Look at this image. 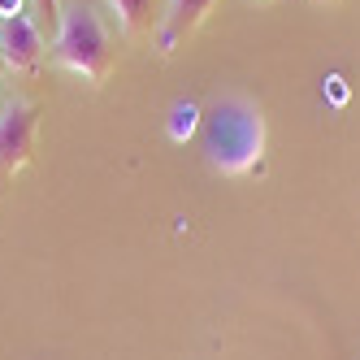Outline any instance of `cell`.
Returning a JSON list of instances; mask_svg holds the SVG:
<instances>
[{"label":"cell","mask_w":360,"mask_h":360,"mask_svg":"<svg viewBox=\"0 0 360 360\" xmlns=\"http://www.w3.org/2000/svg\"><path fill=\"white\" fill-rule=\"evenodd\" d=\"M53 61L70 74H79L83 83L100 87L117 65V35L109 31V22L100 18L87 0H74L61 9L57 39H53Z\"/></svg>","instance_id":"cell-2"},{"label":"cell","mask_w":360,"mask_h":360,"mask_svg":"<svg viewBox=\"0 0 360 360\" xmlns=\"http://www.w3.org/2000/svg\"><path fill=\"white\" fill-rule=\"evenodd\" d=\"M0 74H9V65H5V57H0Z\"/></svg>","instance_id":"cell-11"},{"label":"cell","mask_w":360,"mask_h":360,"mask_svg":"<svg viewBox=\"0 0 360 360\" xmlns=\"http://www.w3.org/2000/svg\"><path fill=\"white\" fill-rule=\"evenodd\" d=\"M35 5H39V13H44V18L61 22V0H35Z\"/></svg>","instance_id":"cell-9"},{"label":"cell","mask_w":360,"mask_h":360,"mask_svg":"<svg viewBox=\"0 0 360 360\" xmlns=\"http://www.w3.org/2000/svg\"><path fill=\"white\" fill-rule=\"evenodd\" d=\"M126 39H143L157 22V0H105Z\"/></svg>","instance_id":"cell-6"},{"label":"cell","mask_w":360,"mask_h":360,"mask_svg":"<svg viewBox=\"0 0 360 360\" xmlns=\"http://www.w3.org/2000/svg\"><path fill=\"white\" fill-rule=\"evenodd\" d=\"M0 57H5L9 74H31L39 70L44 61V35L39 27L27 18V13H18V18H0Z\"/></svg>","instance_id":"cell-4"},{"label":"cell","mask_w":360,"mask_h":360,"mask_svg":"<svg viewBox=\"0 0 360 360\" xmlns=\"http://www.w3.org/2000/svg\"><path fill=\"white\" fill-rule=\"evenodd\" d=\"M200 122H204V113H200V105H191V100H178V105L169 109V139L174 143H187L195 131H200Z\"/></svg>","instance_id":"cell-7"},{"label":"cell","mask_w":360,"mask_h":360,"mask_svg":"<svg viewBox=\"0 0 360 360\" xmlns=\"http://www.w3.org/2000/svg\"><path fill=\"white\" fill-rule=\"evenodd\" d=\"M35 135H39V105L27 96L5 100L0 109V174H22L35 161Z\"/></svg>","instance_id":"cell-3"},{"label":"cell","mask_w":360,"mask_h":360,"mask_svg":"<svg viewBox=\"0 0 360 360\" xmlns=\"http://www.w3.org/2000/svg\"><path fill=\"white\" fill-rule=\"evenodd\" d=\"M200 143L209 169L248 178L265 169V113L248 96H221L200 122Z\"/></svg>","instance_id":"cell-1"},{"label":"cell","mask_w":360,"mask_h":360,"mask_svg":"<svg viewBox=\"0 0 360 360\" xmlns=\"http://www.w3.org/2000/svg\"><path fill=\"white\" fill-rule=\"evenodd\" d=\"M217 9V0H169V9L161 18V31H157V48L169 57L178 53L200 27H204V18H209Z\"/></svg>","instance_id":"cell-5"},{"label":"cell","mask_w":360,"mask_h":360,"mask_svg":"<svg viewBox=\"0 0 360 360\" xmlns=\"http://www.w3.org/2000/svg\"><path fill=\"white\" fill-rule=\"evenodd\" d=\"M326 91H330V100H334V105H347V87H343V79H339V74H334V79L326 83Z\"/></svg>","instance_id":"cell-8"},{"label":"cell","mask_w":360,"mask_h":360,"mask_svg":"<svg viewBox=\"0 0 360 360\" xmlns=\"http://www.w3.org/2000/svg\"><path fill=\"white\" fill-rule=\"evenodd\" d=\"M22 5H27V0H0V18H18Z\"/></svg>","instance_id":"cell-10"}]
</instances>
